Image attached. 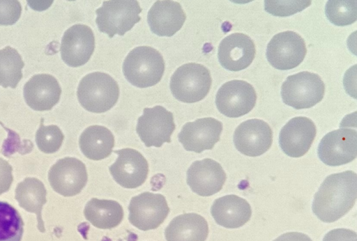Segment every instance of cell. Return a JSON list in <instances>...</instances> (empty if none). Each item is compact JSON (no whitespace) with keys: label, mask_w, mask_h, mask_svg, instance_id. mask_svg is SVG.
I'll return each instance as SVG.
<instances>
[{"label":"cell","mask_w":357,"mask_h":241,"mask_svg":"<svg viewBox=\"0 0 357 241\" xmlns=\"http://www.w3.org/2000/svg\"><path fill=\"white\" fill-rule=\"evenodd\" d=\"M257 94L247 81L234 79L218 89L215 104L218 111L229 118H238L249 113L255 107Z\"/></svg>","instance_id":"cell-11"},{"label":"cell","mask_w":357,"mask_h":241,"mask_svg":"<svg viewBox=\"0 0 357 241\" xmlns=\"http://www.w3.org/2000/svg\"><path fill=\"white\" fill-rule=\"evenodd\" d=\"M316 133V126L311 119L297 116L289 120L281 129L279 144L287 155L300 157L309 150Z\"/></svg>","instance_id":"cell-17"},{"label":"cell","mask_w":357,"mask_h":241,"mask_svg":"<svg viewBox=\"0 0 357 241\" xmlns=\"http://www.w3.org/2000/svg\"><path fill=\"white\" fill-rule=\"evenodd\" d=\"M233 140L240 153L247 156L257 157L266 153L271 146L273 132L265 121L250 119L236 128Z\"/></svg>","instance_id":"cell-15"},{"label":"cell","mask_w":357,"mask_h":241,"mask_svg":"<svg viewBox=\"0 0 357 241\" xmlns=\"http://www.w3.org/2000/svg\"><path fill=\"white\" fill-rule=\"evenodd\" d=\"M80 104L93 113H103L116 103L119 96L117 82L108 74L95 72L84 76L77 91Z\"/></svg>","instance_id":"cell-3"},{"label":"cell","mask_w":357,"mask_h":241,"mask_svg":"<svg viewBox=\"0 0 357 241\" xmlns=\"http://www.w3.org/2000/svg\"><path fill=\"white\" fill-rule=\"evenodd\" d=\"M328 20L337 26H347L354 23L357 19L356 1L330 0L325 7Z\"/></svg>","instance_id":"cell-29"},{"label":"cell","mask_w":357,"mask_h":241,"mask_svg":"<svg viewBox=\"0 0 357 241\" xmlns=\"http://www.w3.org/2000/svg\"><path fill=\"white\" fill-rule=\"evenodd\" d=\"M24 98L26 104L36 111H48L60 99L61 88L54 77L48 74L33 75L24 84Z\"/></svg>","instance_id":"cell-20"},{"label":"cell","mask_w":357,"mask_h":241,"mask_svg":"<svg viewBox=\"0 0 357 241\" xmlns=\"http://www.w3.org/2000/svg\"><path fill=\"white\" fill-rule=\"evenodd\" d=\"M142 8L135 0H113L103 1L96 10V23L100 32L109 38L114 35L123 36L140 21Z\"/></svg>","instance_id":"cell-5"},{"label":"cell","mask_w":357,"mask_h":241,"mask_svg":"<svg viewBox=\"0 0 357 241\" xmlns=\"http://www.w3.org/2000/svg\"><path fill=\"white\" fill-rule=\"evenodd\" d=\"M88 179L85 164L75 157L59 160L50 169L48 180L52 189L63 196L78 194Z\"/></svg>","instance_id":"cell-12"},{"label":"cell","mask_w":357,"mask_h":241,"mask_svg":"<svg viewBox=\"0 0 357 241\" xmlns=\"http://www.w3.org/2000/svg\"><path fill=\"white\" fill-rule=\"evenodd\" d=\"M212 83L210 71L203 65L189 63L180 66L172 75L169 87L178 100L197 102L204 99Z\"/></svg>","instance_id":"cell-4"},{"label":"cell","mask_w":357,"mask_h":241,"mask_svg":"<svg viewBox=\"0 0 357 241\" xmlns=\"http://www.w3.org/2000/svg\"><path fill=\"white\" fill-rule=\"evenodd\" d=\"M13 180V168L11 165L0 157V195L9 190Z\"/></svg>","instance_id":"cell-33"},{"label":"cell","mask_w":357,"mask_h":241,"mask_svg":"<svg viewBox=\"0 0 357 241\" xmlns=\"http://www.w3.org/2000/svg\"><path fill=\"white\" fill-rule=\"evenodd\" d=\"M128 210L131 224L148 231L157 228L165 221L169 208L163 195L146 192L131 199Z\"/></svg>","instance_id":"cell-7"},{"label":"cell","mask_w":357,"mask_h":241,"mask_svg":"<svg viewBox=\"0 0 357 241\" xmlns=\"http://www.w3.org/2000/svg\"><path fill=\"white\" fill-rule=\"evenodd\" d=\"M47 191L44 184L36 178H26L18 183L15 189V199L19 205L29 212L35 213L38 220V229L45 231L41 211L46 203Z\"/></svg>","instance_id":"cell-24"},{"label":"cell","mask_w":357,"mask_h":241,"mask_svg":"<svg viewBox=\"0 0 357 241\" xmlns=\"http://www.w3.org/2000/svg\"><path fill=\"white\" fill-rule=\"evenodd\" d=\"M317 155L322 162L331 166L351 162L357 156L356 130L340 128L327 133L318 146Z\"/></svg>","instance_id":"cell-10"},{"label":"cell","mask_w":357,"mask_h":241,"mask_svg":"<svg viewBox=\"0 0 357 241\" xmlns=\"http://www.w3.org/2000/svg\"><path fill=\"white\" fill-rule=\"evenodd\" d=\"M307 52L303 38L297 33L287 31L275 35L266 47V56L275 68L286 70L298 66Z\"/></svg>","instance_id":"cell-8"},{"label":"cell","mask_w":357,"mask_h":241,"mask_svg":"<svg viewBox=\"0 0 357 241\" xmlns=\"http://www.w3.org/2000/svg\"><path fill=\"white\" fill-rule=\"evenodd\" d=\"M226 178L222 166L210 158L194 162L187 171V184L193 192L202 196L218 192Z\"/></svg>","instance_id":"cell-19"},{"label":"cell","mask_w":357,"mask_h":241,"mask_svg":"<svg viewBox=\"0 0 357 241\" xmlns=\"http://www.w3.org/2000/svg\"><path fill=\"white\" fill-rule=\"evenodd\" d=\"M165 71L161 54L154 48L139 46L132 49L123 63L126 79L133 86L147 88L158 84Z\"/></svg>","instance_id":"cell-2"},{"label":"cell","mask_w":357,"mask_h":241,"mask_svg":"<svg viewBox=\"0 0 357 241\" xmlns=\"http://www.w3.org/2000/svg\"><path fill=\"white\" fill-rule=\"evenodd\" d=\"M81 151L88 159L100 160L109 156L114 146L112 132L101 125H91L86 128L79 139Z\"/></svg>","instance_id":"cell-25"},{"label":"cell","mask_w":357,"mask_h":241,"mask_svg":"<svg viewBox=\"0 0 357 241\" xmlns=\"http://www.w3.org/2000/svg\"><path fill=\"white\" fill-rule=\"evenodd\" d=\"M222 131L220 121L211 117L186 123L178 134L179 142L185 150L200 153L211 150L220 140Z\"/></svg>","instance_id":"cell-16"},{"label":"cell","mask_w":357,"mask_h":241,"mask_svg":"<svg viewBox=\"0 0 357 241\" xmlns=\"http://www.w3.org/2000/svg\"><path fill=\"white\" fill-rule=\"evenodd\" d=\"M256 54L253 40L242 33L226 36L220 43L218 57L220 65L230 71H240L248 68Z\"/></svg>","instance_id":"cell-18"},{"label":"cell","mask_w":357,"mask_h":241,"mask_svg":"<svg viewBox=\"0 0 357 241\" xmlns=\"http://www.w3.org/2000/svg\"><path fill=\"white\" fill-rule=\"evenodd\" d=\"M311 4V1H264V8L268 13L285 17L298 13Z\"/></svg>","instance_id":"cell-31"},{"label":"cell","mask_w":357,"mask_h":241,"mask_svg":"<svg viewBox=\"0 0 357 241\" xmlns=\"http://www.w3.org/2000/svg\"><path fill=\"white\" fill-rule=\"evenodd\" d=\"M273 241H312L307 235L299 232H289L284 233Z\"/></svg>","instance_id":"cell-35"},{"label":"cell","mask_w":357,"mask_h":241,"mask_svg":"<svg viewBox=\"0 0 357 241\" xmlns=\"http://www.w3.org/2000/svg\"><path fill=\"white\" fill-rule=\"evenodd\" d=\"M114 153L118 157L109 168L114 180L128 189L141 186L149 173V164L145 157L132 148L117 150Z\"/></svg>","instance_id":"cell-13"},{"label":"cell","mask_w":357,"mask_h":241,"mask_svg":"<svg viewBox=\"0 0 357 241\" xmlns=\"http://www.w3.org/2000/svg\"><path fill=\"white\" fill-rule=\"evenodd\" d=\"M84 215L95 227L110 229L121 222L123 209L116 201L93 198L86 203Z\"/></svg>","instance_id":"cell-26"},{"label":"cell","mask_w":357,"mask_h":241,"mask_svg":"<svg viewBox=\"0 0 357 241\" xmlns=\"http://www.w3.org/2000/svg\"><path fill=\"white\" fill-rule=\"evenodd\" d=\"M63 139L61 130L54 125L45 126L41 123L36 134V142L39 150L47 154L56 152Z\"/></svg>","instance_id":"cell-30"},{"label":"cell","mask_w":357,"mask_h":241,"mask_svg":"<svg viewBox=\"0 0 357 241\" xmlns=\"http://www.w3.org/2000/svg\"><path fill=\"white\" fill-rule=\"evenodd\" d=\"M357 198V176L347 171L326 178L314 196L312 211L322 221L334 222L347 213Z\"/></svg>","instance_id":"cell-1"},{"label":"cell","mask_w":357,"mask_h":241,"mask_svg":"<svg viewBox=\"0 0 357 241\" xmlns=\"http://www.w3.org/2000/svg\"><path fill=\"white\" fill-rule=\"evenodd\" d=\"M215 222L227 228H236L248 222L252 215L248 202L234 194L215 199L211 208Z\"/></svg>","instance_id":"cell-22"},{"label":"cell","mask_w":357,"mask_h":241,"mask_svg":"<svg viewBox=\"0 0 357 241\" xmlns=\"http://www.w3.org/2000/svg\"><path fill=\"white\" fill-rule=\"evenodd\" d=\"M22 6L18 1L0 0V25H13L20 17Z\"/></svg>","instance_id":"cell-32"},{"label":"cell","mask_w":357,"mask_h":241,"mask_svg":"<svg viewBox=\"0 0 357 241\" xmlns=\"http://www.w3.org/2000/svg\"><path fill=\"white\" fill-rule=\"evenodd\" d=\"M23 232L24 222L18 211L0 201V241H21Z\"/></svg>","instance_id":"cell-28"},{"label":"cell","mask_w":357,"mask_h":241,"mask_svg":"<svg viewBox=\"0 0 357 241\" xmlns=\"http://www.w3.org/2000/svg\"><path fill=\"white\" fill-rule=\"evenodd\" d=\"M186 19L181 4L174 1H157L150 8L147 22L158 36L171 37L183 26Z\"/></svg>","instance_id":"cell-21"},{"label":"cell","mask_w":357,"mask_h":241,"mask_svg":"<svg viewBox=\"0 0 357 241\" xmlns=\"http://www.w3.org/2000/svg\"><path fill=\"white\" fill-rule=\"evenodd\" d=\"M175 127L173 114L158 105L144 109L138 118L136 132L146 147L159 148L165 142H171Z\"/></svg>","instance_id":"cell-9"},{"label":"cell","mask_w":357,"mask_h":241,"mask_svg":"<svg viewBox=\"0 0 357 241\" xmlns=\"http://www.w3.org/2000/svg\"><path fill=\"white\" fill-rule=\"evenodd\" d=\"M95 48V37L92 29L84 24H77L68 29L61 39V56L70 67L84 65Z\"/></svg>","instance_id":"cell-14"},{"label":"cell","mask_w":357,"mask_h":241,"mask_svg":"<svg viewBox=\"0 0 357 241\" xmlns=\"http://www.w3.org/2000/svg\"><path fill=\"white\" fill-rule=\"evenodd\" d=\"M24 63L18 52L10 47L0 49V85L15 88L22 77Z\"/></svg>","instance_id":"cell-27"},{"label":"cell","mask_w":357,"mask_h":241,"mask_svg":"<svg viewBox=\"0 0 357 241\" xmlns=\"http://www.w3.org/2000/svg\"><path fill=\"white\" fill-rule=\"evenodd\" d=\"M324 92L321 77L307 71L287 77L281 87L283 102L296 109L312 107L323 99Z\"/></svg>","instance_id":"cell-6"},{"label":"cell","mask_w":357,"mask_h":241,"mask_svg":"<svg viewBox=\"0 0 357 241\" xmlns=\"http://www.w3.org/2000/svg\"><path fill=\"white\" fill-rule=\"evenodd\" d=\"M323 241H357V235L350 229L335 228L328 232Z\"/></svg>","instance_id":"cell-34"},{"label":"cell","mask_w":357,"mask_h":241,"mask_svg":"<svg viewBox=\"0 0 357 241\" xmlns=\"http://www.w3.org/2000/svg\"><path fill=\"white\" fill-rule=\"evenodd\" d=\"M208 234L206 220L196 213H185L174 217L167 226V241H205Z\"/></svg>","instance_id":"cell-23"}]
</instances>
